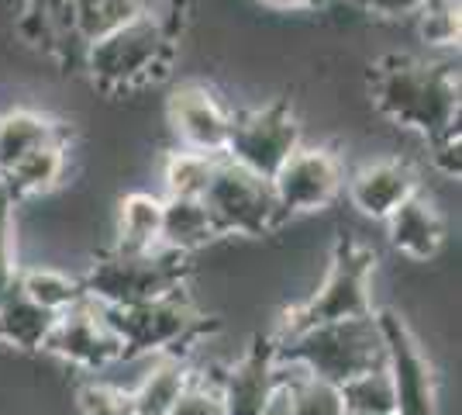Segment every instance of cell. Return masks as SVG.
<instances>
[{"label": "cell", "instance_id": "6da1fadb", "mask_svg": "<svg viewBox=\"0 0 462 415\" xmlns=\"http://www.w3.org/2000/svg\"><path fill=\"white\" fill-rule=\"evenodd\" d=\"M373 108L428 142L459 128V70L452 62L386 56L373 73Z\"/></svg>", "mask_w": 462, "mask_h": 415}, {"label": "cell", "instance_id": "7a4b0ae2", "mask_svg": "<svg viewBox=\"0 0 462 415\" xmlns=\"http://www.w3.org/2000/svg\"><path fill=\"white\" fill-rule=\"evenodd\" d=\"M373 274H376V250H369L359 239L342 236L335 242L328 270L314 284V291H308L297 305L283 308L276 336L314 329V325H331V322L376 316Z\"/></svg>", "mask_w": 462, "mask_h": 415}, {"label": "cell", "instance_id": "3957f363", "mask_svg": "<svg viewBox=\"0 0 462 415\" xmlns=\"http://www.w3.org/2000/svg\"><path fill=\"white\" fill-rule=\"evenodd\" d=\"M176 52V28L170 18L145 14L83 49V70L100 90L125 94L152 87L170 73Z\"/></svg>", "mask_w": 462, "mask_h": 415}, {"label": "cell", "instance_id": "277c9868", "mask_svg": "<svg viewBox=\"0 0 462 415\" xmlns=\"http://www.w3.org/2000/svg\"><path fill=\"white\" fill-rule=\"evenodd\" d=\"M273 350L276 360L335 384H346L348 377L383 367V333L376 316L273 336Z\"/></svg>", "mask_w": 462, "mask_h": 415}, {"label": "cell", "instance_id": "5b68a950", "mask_svg": "<svg viewBox=\"0 0 462 415\" xmlns=\"http://www.w3.org/2000/svg\"><path fill=\"white\" fill-rule=\"evenodd\" d=\"M83 291L90 301L104 308H128L155 297L180 295L190 288V257H180L170 250L155 253H97L87 267Z\"/></svg>", "mask_w": 462, "mask_h": 415}, {"label": "cell", "instance_id": "8992f818", "mask_svg": "<svg viewBox=\"0 0 462 415\" xmlns=\"http://www.w3.org/2000/svg\"><path fill=\"white\" fill-rule=\"evenodd\" d=\"M107 318L121 343V356L128 360L193 354L204 343V336H211L208 316L197 308L190 291L128 305V308H107Z\"/></svg>", "mask_w": 462, "mask_h": 415}, {"label": "cell", "instance_id": "52a82bcc", "mask_svg": "<svg viewBox=\"0 0 462 415\" xmlns=\"http://www.w3.org/2000/svg\"><path fill=\"white\" fill-rule=\"evenodd\" d=\"M204 208L211 215L217 236H242V239H263L276 232L287 218L273 198L270 180L255 177L242 170L238 163L221 156L214 170L211 184L204 191Z\"/></svg>", "mask_w": 462, "mask_h": 415}, {"label": "cell", "instance_id": "ba28073f", "mask_svg": "<svg viewBox=\"0 0 462 415\" xmlns=\"http://www.w3.org/2000/svg\"><path fill=\"white\" fill-rule=\"evenodd\" d=\"M304 146V128L287 100H270L263 108H249L231 121L225 159L238 163L255 177L273 180V174Z\"/></svg>", "mask_w": 462, "mask_h": 415}, {"label": "cell", "instance_id": "9c48e42d", "mask_svg": "<svg viewBox=\"0 0 462 415\" xmlns=\"http://www.w3.org/2000/svg\"><path fill=\"white\" fill-rule=\"evenodd\" d=\"M383 367L397 395V415H439V377L424 354L421 339L397 308H380Z\"/></svg>", "mask_w": 462, "mask_h": 415}, {"label": "cell", "instance_id": "30bf717a", "mask_svg": "<svg viewBox=\"0 0 462 415\" xmlns=\"http://www.w3.org/2000/svg\"><path fill=\"white\" fill-rule=\"evenodd\" d=\"M42 354H49L62 367H69L83 377H97L111 371L121 360V343L111 329L107 308L83 297L69 312L56 316V325L45 339Z\"/></svg>", "mask_w": 462, "mask_h": 415}, {"label": "cell", "instance_id": "8fae6325", "mask_svg": "<svg viewBox=\"0 0 462 415\" xmlns=\"http://www.w3.org/2000/svg\"><path fill=\"white\" fill-rule=\"evenodd\" d=\"M273 198L280 204L283 218L318 215L335 204L346 187V166L335 149L328 146H300L297 153L273 174Z\"/></svg>", "mask_w": 462, "mask_h": 415}, {"label": "cell", "instance_id": "7c38bea8", "mask_svg": "<svg viewBox=\"0 0 462 415\" xmlns=\"http://www.w3.org/2000/svg\"><path fill=\"white\" fill-rule=\"evenodd\" d=\"M166 121L176 136L180 149L225 156V146L231 136L235 111H228L221 98L204 83H183L166 100Z\"/></svg>", "mask_w": 462, "mask_h": 415}, {"label": "cell", "instance_id": "4fadbf2b", "mask_svg": "<svg viewBox=\"0 0 462 415\" xmlns=\"http://www.w3.org/2000/svg\"><path fill=\"white\" fill-rule=\"evenodd\" d=\"M225 415H263L280 391V367L273 339L255 336L217 377Z\"/></svg>", "mask_w": 462, "mask_h": 415}, {"label": "cell", "instance_id": "5bb4252c", "mask_svg": "<svg viewBox=\"0 0 462 415\" xmlns=\"http://www.w3.org/2000/svg\"><path fill=\"white\" fill-rule=\"evenodd\" d=\"M348 201L359 215L373 218V222H386L411 194L421 191L418 170L401 156L373 159L366 166H359L352 177L346 180Z\"/></svg>", "mask_w": 462, "mask_h": 415}, {"label": "cell", "instance_id": "9a60e30c", "mask_svg": "<svg viewBox=\"0 0 462 415\" xmlns=\"http://www.w3.org/2000/svg\"><path fill=\"white\" fill-rule=\"evenodd\" d=\"M386 236L401 257L414 259V263L435 259L445 246V222L439 204L424 191L411 194L393 215L386 218Z\"/></svg>", "mask_w": 462, "mask_h": 415}, {"label": "cell", "instance_id": "2e32d148", "mask_svg": "<svg viewBox=\"0 0 462 415\" xmlns=\"http://www.w3.org/2000/svg\"><path fill=\"white\" fill-rule=\"evenodd\" d=\"M190 381L193 360L187 354L152 356L132 384V409L135 415H170L180 395L190 388Z\"/></svg>", "mask_w": 462, "mask_h": 415}, {"label": "cell", "instance_id": "e0dca14e", "mask_svg": "<svg viewBox=\"0 0 462 415\" xmlns=\"http://www.w3.org/2000/svg\"><path fill=\"white\" fill-rule=\"evenodd\" d=\"M73 138L69 125L59 118H49L32 108H14L0 115V177L18 166L24 156L39 153L45 146H66Z\"/></svg>", "mask_w": 462, "mask_h": 415}, {"label": "cell", "instance_id": "ac0fdd59", "mask_svg": "<svg viewBox=\"0 0 462 415\" xmlns=\"http://www.w3.org/2000/svg\"><path fill=\"white\" fill-rule=\"evenodd\" d=\"M162 242V198L149 191H128L117 201L115 253H155Z\"/></svg>", "mask_w": 462, "mask_h": 415}, {"label": "cell", "instance_id": "d6986e66", "mask_svg": "<svg viewBox=\"0 0 462 415\" xmlns=\"http://www.w3.org/2000/svg\"><path fill=\"white\" fill-rule=\"evenodd\" d=\"M217 236L211 215L200 198H162V242L159 250H170L180 257H193L208 250Z\"/></svg>", "mask_w": 462, "mask_h": 415}, {"label": "cell", "instance_id": "ffe728a7", "mask_svg": "<svg viewBox=\"0 0 462 415\" xmlns=\"http://www.w3.org/2000/svg\"><path fill=\"white\" fill-rule=\"evenodd\" d=\"M66 146H45L39 153L24 156L18 166H11L4 177H0V191L11 201H28V198H49L62 187L66 177Z\"/></svg>", "mask_w": 462, "mask_h": 415}, {"label": "cell", "instance_id": "44dd1931", "mask_svg": "<svg viewBox=\"0 0 462 415\" xmlns=\"http://www.w3.org/2000/svg\"><path fill=\"white\" fill-rule=\"evenodd\" d=\"M52 325L56 316L28 301L18 288L0 297V346H11L14 354H42Z\"/></svg>", "mask_w": 462, "mask_h": 415}, {"label": "cell", "instance_id": "7402d4cb", "mask_svg": "<svg viewBox=\"0 0 462 415\" xmlns=\"http://www.w3.org/2000/svg\"><path fill=\"white\" fill-rule=\"evenodd\" d=\"M276 367H280V391L287 395L293 415H348L342 384L314 377L283 360H276Z\"/></svg>", "mask_w": 462, "mask_h": 415}, {"label": "cell", "instance_id": "603a6c76", "mask_svg": "<svg viewBox=\"0 0 462 415\" xmlns=\"http://www.w3.org/2000/svg\"><path fill=\"white\" fill-rule=\"evenodd\" d=\"M18 291L28 301H35L39 308L62 316L69 312L73 305H79L87 291H83V280L77 274H66L52 263H32V267H21L18 274Z\"/></svg>", "mask_w": 462, "mask_h": 415}, {"label": "cell", "instance_id": "cb8c5ba5", "mask_svg": "<svg viewBox=\"0 0 462 415\" xmlns=\"http://www.w3.org/2000/svg\"><path fill=\"white\" fill-rule=\"evenodd\" d=\"M217 163H221V156L190 153V149L166 153L162 156V187H166V198H204Z\"/></svg>", "mask_w": 462, "mask_h": 415}, {"label": "cell", "instance_id": "d4e9b609", "mask_svg": "<svg viewBox=\"0 0 462 415\" xmlns=\"http://www.w3.org/2000/svg\"><path fill=\"white\" fill-rule=\"evenodd\" d=\"M342 398H346L348 415H397V395L386 367H373L348 377L342 384Z\"/></svg>", "mask_w": 462, "mask_h": 415}, {"label": "cell", "instance_id": "484cf974", "mask_svg": "<svg viewBox=\"0 0 462 415\" xmlns=\"http://www.w3.org/2000/svg\"><path fill=\"white\" fill-rule=\"evenodd\" d=\"M79 415H135L132 409V391L111 377H79L73 391Z\"/></svg>", "mask_w": 462, "mask_h": 415}, {"label": "cell", "instance_id": "4316f807", "mask_svg": "<svg viewBox=\"0 0 462 415\" xmlns=\"http://www.w3.org/2000/svg\"><path fill=\"white\" fill-rule=\"evenodd\" d=\"M418 24V39L424 49H445L452 52L459 45V4L456 0H428L421 14L414 18Z\"/></svg>", "mask_w": 462, "mask_h": 415}, {"label": "cell", "instance_id": "83f0119b", "mask_svg": "<svg viewBox=\"0 0 462 415\" xmlns=\"http://www.w3.org/2000/svg\"><path fill=\"white\" fill-rule=\"evenodd\" d=\"M21 274V229H18V201L0 191V297L18 288Z\"/></svg>", "mask_w": 462, "mask_h": 415}, {"label": "cell", "instance_id": "f1b7e54d", "mask_svg": "<svg viewBox=\"0 0 462 415\" xmlns=\"http://www.w3.org/2000/svg\"><path fill=\"white\" fill-rule=\"evenodd\" d=\"M217 374H197L193 371L190 388L180 395V401L173 405L170 415H225V405H221V391H217Z\"/></svg>", "mask_w": 462, "mask_h": 415}, {"label": "cell", "instance_id": "f546056e", "mask_svg": "<svg viewBox=\"0 0 462 415\" xmlns=\"http://www.w3.org/2000/svg\"><path fill=\"white\" fill-rule=\"evenodd\" d=\"M366 14L383 21H414L428 0H356Z\"/></svg>", "mask_w": 462, "mask_h": 415}, {"label": "cell", "instance_id": "4dcf8cb0", "mask_svg": "<svg viewBox=\"0 0 462 415\" xmlns=\"http://www.w3.org/2000/svg\"><path fill=\"white\" fill-rule=\"evenodd\" d=\"M263 7H270V11H318V7H325L328 0H259Z\"/></svg>", "mask_w": 462, "mask_h": 415}, {"label": "cell", "instance_id": "1f68e13d", "mask_svg": "<svg viewBox=\"0 0 462 415\" xmlns=\"http://www.w3.org/2000/svg\"><path fill=\"white\" fill-rule=\"evenodd\" d=\"M263 415H293V409H290V401L283 391H276V398H273L270 405L263 409Z\"/></svg>", "mask_w": 462, "mask_h": 415}]
</instances>
